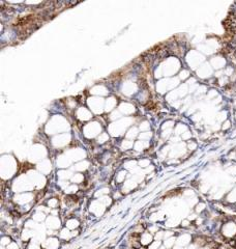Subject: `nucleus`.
<instances>
[{
  "label": "nucleus",
  "instance_id": "nucleus-1",
  "mask_svg": "<svg viewBox=\"0 0 236 249\" xmlns=\"http://www.w3.org/2000/svg\"><path fill=\"white\" fill-rule=\"evenodd\" d=\"M151 242V236L148 235V234H145V235L142 236V239H141V243L144 245H147Z\"/></svg>",
  "mask_w": 236,
  "mask_h": 249
},
{
  "label": "nucleus",
  "instance_id": "nucleus-2",
  "mask_svg": "<svg viewBox=\"0 0 236 249\" xmlns=\"http://www.w3.org/2000/svg\"><path fill=\"white\" fill-rule=\"evenodd\" d=\"M173 244H174V240H173V239L168 240V242H167V241L165 242V246L167 247V248H170V247H172Z\"/></svg>",
  "mask_w": 236,
  "mask_h": 249
},
{
  "label": "nucleus",
  "instance_id": "nucleus-3",
  "mask_svg": "<svg viewBox=\"0 0 236 249\" xmlns=\"http://www.w3.org/2000/svg\"><path fill=\"white\" fill-rule=\"evenodd\" d=\"M158 246H160V242H154L149 246V249H158Z\"/></svg>",
  "mask_w": 236,
  "mask_h": 249
},
{
  "label": "nucleus",
  "instance_id": "nucleus-4",
  "mask_svg": "<svg viewBox=\"0 0 236 249\" xmlns=\"http://www.w3.org/2000/svg\"><path fill=\"white\" fill-rule=\"evenodd\" d=\"M7 249H19V247L15 243H10V244L7 245Z\"/></svg>",
  "mask_w": 236,
  "mask_h": 249
},
{
  "label": "nucleus",
  "instance_id": "nucleus-5",
  "mask_svg": "<svg viewBox=\"0 0 236 249\" xmlns=\"http://www.w3.org/2000/svg\"><path fill=\"white\" fill-rule=\"evenodd\" d=\"M173 249H181V248H180V247H175V248H173Z\"/></svg>",
  "mask_w": 236,
  "mask_h": 249
},
{
  "label": "nucleus",
  "instance_id": "nucleus-6",
  "mask_svg": "<svg viewBox=\"0 0 236 249\" xmlns=\"http://www.w3.org/2000/svg\"><path fill=\"white\" fill-rule=\"evenodd\" d=\"M160 249H165V247H164V246H162V247H160Z\"/></svg>",
  "mask_w": 236,
  "mask_h": 249
}]
</instances>
